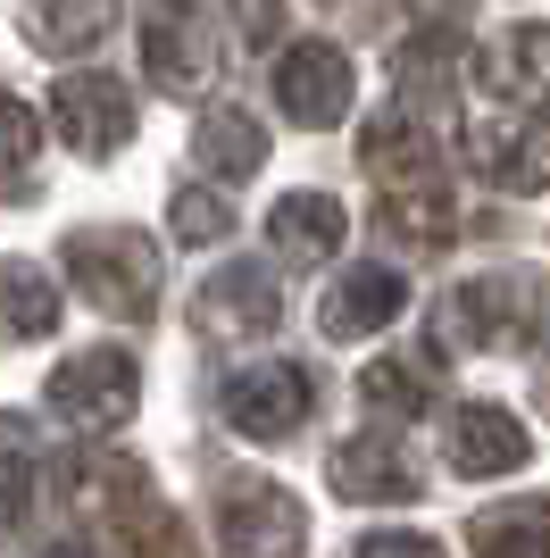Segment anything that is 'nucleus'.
Here are the masks:
<instances>
[{"instance_id":"423d86ee","label":"nucleus","mask_w":550,"mask_h":558,"mask_svg":"<svg viewBox=\"0 0 550 558\" xmlns=\"http://www.w3.org/2000/svg\"><path fill=\"white\" fill-rule=\"evenodd\" d=\"M275 109L292 117V125H309V134L343 125L350 117V59L334 43H292L275 59Z\"/></svg>"},{"instance_id":"39448f33","label":"nucleus","mask_w":550,"mask_h":558,"mask_svg":"<svg viewBox=\"0 0 550 558\" xmlns=\"http://www.w3.org/2000/svg\"><path fill=\"white\" fill-rule=\"evenodd\" d=\"M50 409L75 434H117L134 417V359L125 350H75L68 367H50Z\"/></svg>"},{"instance_id":"f3484780","label":"nucleus","mask_w":550,"mask_h":558,"mask_svg":"<svg viewBox=\"0 0 550 558\" xmlns=\"http://www.w3.org/2000/svg\"><path fill=\"white\" fill-rule=\"evenodd\" d=\"M192 159H201L208 175L242 184V175H259V159H267V134H259L251 109H208L201 134H192Z\"/></svg>"},{"instance_id":"f8f14e48","label":"nucleus","mask_w":550,"mask_h":558,"mask_svg":"<svg viewBox=\"0 0 550 558\" xmlns=\"http://www.w3.org/2000/svg\"><path fill=\"white\" fill-rule=\"evenodd\" d=\"M409 308V283L392 276V267H350V276L325 283V301H318V326L334 333V342H359V333L392 326Z\"/></svg>"},{"instance_id":"412c9836","label":"nucleus","mask_w":550,"mask_h":558,"mask_svg":"<svg viewBox=\"0 0 550 558\" xmlns=\"http://www.w3.org/2000/svg\"><path fill=\"white\" fill-rule=\"evenodd\" d=\"M109 25H117V0H34L25 34H34V50L68 59V50H92Z\"/></svg>"},{"instance_id":"9b49d317","label":"nucleus","mask_w":550,"mask_h":558,"mask_svg":"<svg viewBox=\"0 0 550 558\" xmlns=\"http://www.w3.org/2000/svg\"><path fill=\"white\" fill-rule=\"evenodd\" d=\"M534 459V434L517 417H509V409H492V400H467V409H458L451 417V466L458 475H517V466Z\"/></svg>"},{"instance_id":"4468645a","label":"nucleus","mask_w":550,"mask_h":558,"mask_svg":"<svg viewBox=\"0 0 550 558\" xmlns=\"http://www.w3.org/2000/svg\"><path fill=\"white\" fill-rule=\"evenodd\" d=\"M343 233H350V217H343L334 192H284V201L267 209V242L284 258H300V267L334 258V251H343Z\"/></svg>"},{"instance_id":"f03ea898","label":"nucleus","mask_w":550,"mask_h":558,"mask_svg":"<svg viewBox=\"0 0 550 558\" xmlns=\"http://www.w3.org/2000/svg\"><path fill=\"white\" fill-rule=\"evenodd\" d=\"M542 333V292L526 276H476L442 301V342L451 350H526Z\"/></svg>"},{"instance_id":"9d476101","label":"nucleus","mask_w":550,"mask_h":558,"mask_svg":"<svg viewBox=\"0 0 550 558\" xmlns=\"http://www.w3.org/2000/svg\"><path fill=\"white\" fill-rule=\"evenodd\" d=\"M275 276L267 267H251V258H234V267H217V276L201 283V301H192V326L208 333V342H259V333L275 326Z\"/></svg>"},{"instance_id":"2eb2a0df","label":"nucleus","mask_w":550,"mask_h":558,"mask_svg":"<svg viewBox=\"0 0 550 558\" xmlns=\"http://www.w3.org/2000/svg\"><path fill=\"white\" fill-rule=\"evenodd\" d=\"M359 159H367V175H375L384 192H400V184H434V175H442L434 142H426V125H417V117H400V109H384V117L359 134Z\"/></svg>"},{"instance_id":"bb28decb","label":"nucleus","mask_w":550,"mask_h":558,"mask_svg":"<svg viewBox=\"0 0 550 558\" xmlns=\"http://www.w3.org/2000/svg\"><path fill=\"white\" fill-rule=\"evenodd\" d=\"M400 9H409V17H426L434 34H451V25L467 17V0H400Z\"/></svg>"},{"instance_id":"ddd939ff","label":"nucleus","mask_w":550,"mask_h":558,"mask_svg":"<svg viewBox=\"0 0 550 558\" xmlns=\"http://www.w3.org/2000/svg\"><path fill=\"white\" fill-rule=\"evenodd\" d=\"M325 475H334V492L343 500H417V466L409 450L392 442V434H359V442H343L334 459H325Z\"/></svg>"},{"instance_id":"aec40b11","label":"nucleus","mask_w":550,"mask_h":558,"mask_svg":"<svg viewBox=\"0 0 550 558\" xmlns=\"http://www.w3.org/2000/svg\"><path fill=\"white\" fill-rule=\"evenodd\" d=\"M384 233H392V242H409V251H442V242L458 233V209H451V192H442V175H434V184L384 192Z\"/></svg>"},{"instance_id":"7ed1b4c3","label":"nucleus","mask_w":550,"mask_h":558,"mask_svg":"<svg viewBox=\"0 0 550 558\" xmlns=\"http://www.w3.org/2000/svg\"><path fill=\"white\" fill-rule=\"evenodd\" d=\"M467 159L501 192H542L550 184V109H517V100L476 109L467 117Z\"/></svg>"},{"instance_id":"f257e3e1","label":"nucleus","mask_w":550,"mask_h":558,"mask_svg":"<svg viewBox=\"0 0 550 558\" xmlns=\"http://www.w3.org/2000/svg\"><path fill=\"white\" fill-rule=\"evenodd\" d=\"M68 276L92 308H109V317H151L159 308V251L142 242L134 226H84L68 233Z\"/></svg>"},{"instance_id":"6e6552de","label":"nucleus","mask_w":550,"mask_h":558,"mask_svg":"<svg viewBox=\"0 0 550 558\" xmlns=\"http://www.w3.org/2000/svg\"><path fill=\"white\" fill-rule=\"evenodd\" d=\"M226 425L234 434H251V442H284V434H300V417H309V375L292 367V359H267V367H242L226 384Z\"/></svg>"},{"instance_id":"6ab92c4d","label":"nucleus","mask_w":550,"mask_h":558,"mask_svg":"<svg viewBox=\"0 0 550 558\" xmlns=\"http://www.w3.org/2000/svg\"><path fill=\"white\" fill-rule=\"evenodd\" d=\"M434 392H442L434 359H375V367L359 375V400L375 409V417H426Z\"/></svg>"},{"instance_id":"20e7f679","label":"nucleus","mask_w":550,"mask_h":558,"mask_svg":"<svg viewBox=\"0 0 550 558\" xmlns=\"http://www.w3.org/2000/svg\"><path fill=\"white\" fill-rule=\"evenodd\" d=\"M217 542L226 558H292L309 542V517L284 484H259V475H234L217 492Z\"/></svg>"},{"instance_id":"1a4fd4ad","label":"nucleus","mask_w":550,"mask_h":558,"mask_svg":"<svg viewBox=\"0 0 550 558\" xmlns=\"http://www.w3.org/2000/svg\"><path fill=\"white\" fill-rule=\"evenodd\" d=\"M50 109H59V134L84 159H109L117 142L134 134V93L117 75H59L50 84Z\"/></svg>"},{"instance_id":"dca6fc26","label":"nucleus","mask_w":550,"mask_h":558,"mask_svg":"<svg viewBox=\"0 0 550 558\" xmlns=\"http://www.w3.org/2000/svg\"><path fill=\"white\" fill-rule=\"evenodd\" d=\"M59 326V283H43L34 258H0V342H43Z\"/></svg>"},{"instance_id":"a878e982","label":"nucleus","mask_w":550,"mask_h":558,"mask_svg":"<svg viewBox=\"0 0 550 558\" xmlns=\"http://www.w3.org/2000/svg\"><path fill=\"white\" fill-rule=\"evenodd\" d=\"M226 17L251 34V43H267L275 34V17H284V0H226Z\"/></svg>"},{"instance_id":"b1692460","label":"nucleus","mask_w":550,"mask_h":558,"mask_svg":"<svg viewBox=\"0 0 550 558\" xmlns=\"http://www.w3.org/2000/svg\"><path fill=\"white\" fill-rule=\"evenodd\" d=\"M25 500H34V475H25V450L0 442V525H17Z\"/></svg>"},{"instance_id":"a211bd4d","label":"nucleus","mask_w":550,"mask_h":558,"mask_svg":"<svg viewBox=\"0 0 550 558\" xmlns=\"http://www.w3.org/2000/svg\"><path fill=\"white\" fill-rule=\"evenodd\" d=\"M476 558H550V500H501L467 525Z\"/></svg>"},{"instance_id":"393cba45","label":"nucleus","mask_w":550,"mask_h":558,"mask_svg":"<svg viewBox=\"0 0 550 558\" xmlns=\"http://www.w3.org/2000/svg\"><path fill=\"white\" fill-rule=\"evenodd\" d=\"M350 558H442V542L434 534H367Z\"/></svg>"},{"instance_id":"4be33fe9","label":"nucleus","mask_w":550,"mask_h":558,"mask_svg":"<svg viewBox=\"0 0 550 558\" xmlns=\"http://www.w3.org/2000/svg\"><path fill=\"white\" fill-rule=\"evenodd\" d=\"M234 233V209L217 192H176V242H226Z\"/></svg>"},{"instance_id":"0eeeda50","label":"nucleus","mask_w":550,"mask_h":558,"mask_svg":"<svg viewBox=\"0 0 550 558\" xmlns=\"http://www.w3.org/2000/svg\"><path fill=\"white\" fill-rule=\"evenodd\" d=\"M142 68H151L159 93H201L217 75V43H208L192 0H151V17H142Z\"/></svg>"},{"instance_id":"cd10ccee","label":"nucleus","mask_w":550,"mask_h":558,"mask_svg":"<svg viewBox=\"0 0 550 558\" xmlns=\"http://www.w3.org/2000/svg\"><path fill=\"white\" fill-rule=\"evenodd\" d=\"M50 558H100V550H84V542H59V550H50Z\"/></svg>"},{"instance_id":"5701e85b","label":"nucleus","mask_w":550,"mask_h":558,"mask_svg":"<svg viewBox=\"0 0 550 558\" xmlns=\"http://www.w3.org/2000/svg\"><path fill=\"white\" fill-rule=\"evenodd\" d=\"M34 167V109L0 93V175H25Z\"/></svg>"}]
</instances>
